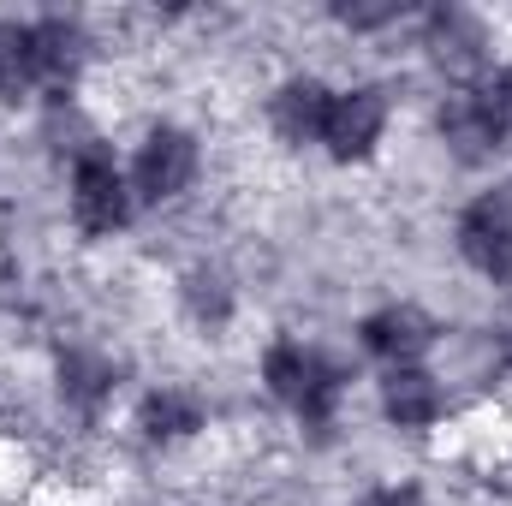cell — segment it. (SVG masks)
<instances>
[{"label": "cell", "instance_id": "6da1fadb", "mask_svg": "<svg viewBox=\"0 0 512 506\" xmlns=\"http://www.w3.org/2000/svg\"><path fill=\"white\" fill-rule=\"evenodd\" d=\"M256 376H262V393L280 405V411H292L304 429H334L340 423V411H346V393H352V370L340 364V358H328L322 346H304V340H274V346H262V364H256Z\"/></svg>", "mask_w": 512, "mask_h": 506}, {"label": "cell", "instance_id": "7a4b0ae2", "mask_svg": "<svg viewBox=\"0 0 512 506\" xmlns=\"http://www.w3.org/2000/svg\"><path fill=\"white\" fill-rule=\"evenodd\" d=\"M435 126H441V143H447V155H453L459 167H489V161H501L512 149V60H495V66H483L477 78H465V84L441 102Z\"/></svg>", "mask_w": 512, "mask_h": 506}, {"label": "cell", "instance_id": "3957f363", "mask_svg": "<svg viewBox=\"0 0 512 506\" xmlns=\"http://www.w3.org/2000/svg\"><path fill=\"white\" fill-rule=\"evenodd\" d=\"M66 215L84 239H114L126 233L131 215H137V197H131L126 161L114 155V143L90 137L72 149V167H66Z\"/></svg>", "mask_w": 512, "mask_h": 506}, {"label": "cell", "instance_id": "277c9868", "mask_svg": "<svg viewBox=\"0 0 512 506\" xmlns=\"http://www.w3.org/2000/svg\"><path fill=\"white\" fill-rule=\"evenodd\" d=\"M197 173H203V143H197V131L173 126V120H155L131 143L126 179H131L137 209H173V203H185L191 185H197Z\"/></svg>", "mask_w": 512, "mask_h": 506}, {"label": "cell", "instance_id": "5b68a950", "mask_svg": "<svg viewBox=\"0 0 512 506\" xmlns=\"http://www.w3.org/2000/svg\"><path fill=\"white\" fill-rule=\"evenodd\" d=\"M387 126H393L387 84H334L328 126H322V155L340 161V167H358L387 143Z\"/></svg>", "mask_w": 512, "mask_h": 506}, {"label": "cell", "instance_id": "8992f818", "mask_svg": "<svg viewBox=\"0 0 512 506\" xmlns=\"http://www.w3.org/2000/svg\"><path fill=\"white\" fill-rule=\"evenodd\" d=\"M453 251L465 268H477L489 286H512V197L483 191L453 221Z\"/></svg>", "mask_w": 512, "mask_h": 506}, {"label": "cell", "instance_id": "52a82bcc", "mask_svg": "<svg viewBox=\"0 0 512 506\" xmlns=\"http://www.w3.org/2000/svg\"><path fill=\"white\" fill-rule=\"evenodd\" d=\"M441 346V322L411 304V298H393L382 310H370L358 322V352L376 358L382 370H405V364H429V352Z\"/></svg>", "mask_w": 512, "mask_h": 506}, {"label": "cell", "instance_id": "ba28073f", "mask_svg": "<svg viewBox=\"0 0 512 506\" xmlns=\"http://www.w3.org/2000/svg\"><path fill=\"white\" fill-rule=\"evenodd\" d=\"M376 399H382L387 429H405V435H429V429H441V423H447V411H453L447 381L435 376L429 364L382 370V381H376Z\"/></svg>", "mask_w": 512, "mask_h": 506}, {"label": "cell", "instance_id": "9c48e42d", "mask_svg": "<svg viewBox=\"0 0 512 506\" xmlns=\"http://www.w3.org/2000/svg\"><path fill=\"white\" fill-rule=\"evenodd\" d=\"M328 102H334V84L316 78V72H292L268 90L262 114H268V131L286 143V149H322V126H328Z\"/></svg>", "mask_w": 512, "mask_h": 506}, {"label": "cell", "instance_id": "30bf717a", "mask_svg": "<svg viewBox=\"0 0 512 506\" xmlns=\"http://www.w3.org/2000/svg\"><path fill=\"white\" fill-rule=\"evenodd\" d=\"M30 48H36V78H42V90H48V96H66V90L84 78L96 42H90V30H84L78 18L42 12V18H30Z\"/></svg>", "mask_w": 512, "mask_h": 506}, {"label": "cell", "instance_id": "8fae6325", "mask_svg": "<svg viewBox=\"0 0 512 506\" xmlns=\"http://www.w3.org/2000/svg\"><path fill=\"white\" fill-rule=\"evenodd\" d=\"M423 48H429L447 72H459V84L477 78L483 66H495L483 18H471V12H459V6H435V12H423Z\"/></svg>", "mask_w": 512, "mask_h": 506}, {"label": "cell", "instance_id": "7c38bea8", "mask_svg": "<svg viewBox=\"0 0 512 506\" xmlns=\"http://www.w3.org/2000/svg\"><path fill=\"white\" fill-rule=\"evenodd\" d=\"M203 429H209V405L191 387L161 381V387H149L137 399V435L149 447H179V441H197Z\"/></svg>", "mask_w": 512, "mask_h": 506}, {"label": "cell", "instance_id": "4fadbf2b", "mask_svg": "<svg viewBox=\"0 0 512 506\" xmlns=\"http://www.w3.org/2000/svg\"><path fill=\"white\" fill-rule=\"evenodd\" d=\"M54 387H60V399L72 411L102 417L114 405V393H120V364L108 352H96V346H66L60 364H54Z\"/></svg>", "mask_w": 512, "mask_h": 506}, {"label": "cell", "instance_id": "5bb4252c", "mask_svg": "<svg viewBox=\"0 0 512 506\" xmlns=\"http://www.w3.org/2000/svg\"><path fill=\"white\" fill-rule=\"evenodd\" d=\"M30 96H42L30 18H0V102H30Z\"/></svg>", "mask_w": 512, "mask_h": 506}, {"label": "cell", "instance_id": "9a60e30c", "mask_svg": "<svg viewBox=\"0 0 512 506\" xmlns=\"http://www.w3.org/2000/svg\"><path fill=\"white\" fill-rule=\"evenodd\" d=\"M179 304H185V316H191L197 328H227L233 310H239L233 280H227L221 268H191V274L179 280Z\"/></svg>", "mask_w": 512, "mask_h": 506}, {"label": "cell", "instance_id": "2e32d148", "mask_svg": "<svg viewBox=\"0 0 512 506\" xmlns=\"http://www.w3.org/2000/svg\"><path fill=\"white\" fill-rule=\"evenodd\" d=\"M334 18H340L346 30H393V24H405L411 12H405V6H334Z\"/></svg>", "mask_w": 512, "mask_h": 506}, {"label": "cell", "instance_id": "e0dca14e", "mask_svg": "<svg viewBox=\"0 0 512 506\" xmlns=\"http://www.w3.org/2000/svg\"><path fill=\"white\" fill-rule=\"evenodd\" d=\"M358 506H423V489L417 483H382V489H370Z\"/></svg>", "mask_w": 512, "mask_h": 506}]
</instances>
